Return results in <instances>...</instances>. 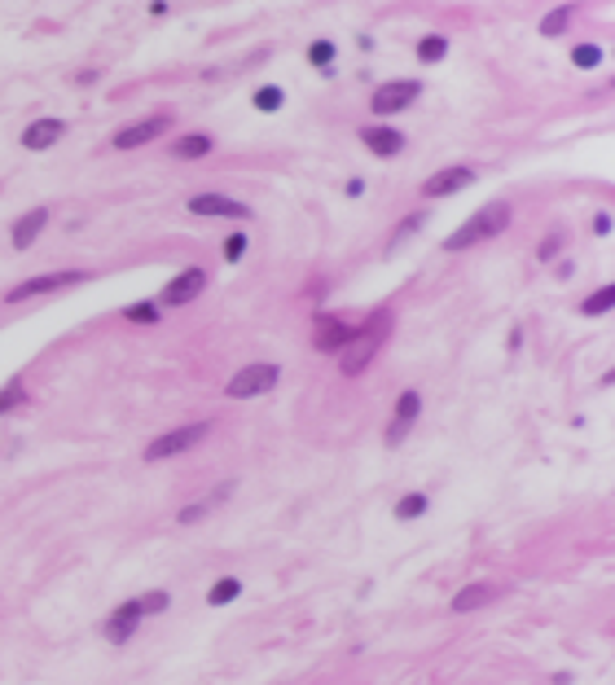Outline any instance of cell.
<instances>
[{
	"label": "cell",
	"instance_id": "6da1fadb",
	"mask_svg": "<svg viewBox=\"0 0 615 685\" xmlns=\"http://www.w3.org/2000/svg\"><path fill=\"white\" fill-rule=\"evenodd\" d=\"M391 308H378L373 317H365V325H356V338L338 352V369L347 373V378H356V373H365V364L378 356V347L387 343V334H391Z\"/></svg>",
	"mask_w": 615,
	"mask_h": 685
},
{
	"label": "cell",
	"instance_id": "7a4b0ae2",
	"mask_svg": "<svg viewBox=\"0 0 615 685\" xmlns=\"http://www.w3.org/2000/svg\"><path fill=\"white\" fill-rule=\"evenodd\" d=\"M510 202H488V206H479L457 233H449L444 238V250H470V246H479V242H488V238H496V233H505L510 229Z\"/></svg>",
	"mask_w": 615,
	"mask_h": 685
},
{
	"label": "cell",
	"instance_id": "3957f363",
	"mask_svg": "<svg viewBox=\"0 0 615 685\" xmlns=\"http://www.w3.org/2000/svg\"><path fill=\"white\" fill-rule=\"evenodd\" d=\"M277 382H282V364L255 361V364H242V369L224 382V396H229V400H255V396L273 391Z\"/></svg>",
	"mask_w": 615,
	"mask_h": 685
},
{
	"label": "cell",
	"instance_id": "277c9868",
	"mask_svg": "<svg viewBox=\"0 0 615 685\" xmlns=\"http://www.w3.org/2000/svg\"><path fill=\"white\" fill-rule=\"evenodd\" d=\"M211 435V422H189V426H176V431H163L159 440L145 443V461L154 466V461H167V457H180V452H189V448H198V443Z\"/></svg>",
	"mask_w": 615,
	"mask_h": 685
},
{
	"label": "cell",
	"instance_id": "5b68a950",
	"mask_svg": "<svg viewBox=\"0 0 615 685\" xmlns=\"http://www.w3.org/2000/svg\"><path fill=\"white\" fill-rule=\"evenodd\" d=\"M88 277H92L88 268H62V273L27 277V282H18L9 294H4V303H22V299H36V294H53V290H66V285H83Z\"/></svg>",
	"mask_w": 615,
	"mask_h": 685
},
{
	"label": "cell",
	"instance_id": "8992f818",
	"mask_svg": "<svg viewBox=\"0 0 615 685\" xmlns=\"http://www.w3.org/2000/svg\"><path fill=\"white\" fill-rule=\"evenodd\" d=\"M141 624H145L141 606H136V598H127V602H119L106 619H101V637L110 645H127L136 633H141Z\"/></svg>",
	"mask_w": 615,
	"mask_h": 685
},
{
	"label": "cell",
	"instance_id": "52a82bcc",
	"mask_svg": "<svg viewBox=\"0 0 615 685\" xmlns=\"http://www.w3.org/2000/svg\"><path fill=\"white\" fill-rule=\"evenodd\" d=\"M171 119H176V115H150V119H141V123H127V127H119V132L110 136V150H141V145L159 141L167 127H171Z\"/></svg>",
	"mask_w": 615,
	"mask_h": 685
},
{
	"label": "cell",
	"instance_id": "ba28073f",
	"mask_svg": "<svg viewBox=\"0 0 615 685\" xmlns=\"http://www.w3.org/2000/svg\"><path fill=\"white\" fill-rule=\"evenodd\" d=\"M422 97V80H387L373 92V115H400Z\"/></svg>",
	"mask_w": 615,
	"mask_h": 685
},
{
	"label": "cell",
	"instance_id": "9c48e42d",
	"mask_svg": "<svg viewBox=\"0 0 615 685\" xmlns=\"http://www.w3.org/2000/svg\"><path fill=\"white\" fill-rule=\"evenodd\" d=\"M206 282H211L206 268H185V273H176V277L163 285L159 303H163V308H185V303H194V299L203 294Z\"/></svg>",
	"mask_w": 615,
	"mask_h": 685
},
{
	"label": "cell",
	"instance_id": "30bf717a",
	"mask_svg": "<svg viewBox=\"0 0 615 685\" xmlns=\"http://www.w3.org/2000/svg\"><path fill=\"white\" fill-rule=\"evenodd\" d=\"M352 338H356V325L338 321V317H329V312H321V317L312 321V343H317V352L338 356V352H343Z\"/></svg>",
	"mask_w": 615,
	"mask_h": 685
},
{
	"label": "cell",
	"instance_id": "8fae6325",
	"mask_svg": "<svg viewBox=\"0 0 615 685\" xmlns=\"http://www.w3.org/2000/svg\"><path fill=\"white\" fill-rule=\"evenodd\" d=\"M479 176H475V167H466V162H457V167H444V171H435V176H426V185H422V194L426 198H449V194H461V189H470Z\"/></svg>",
	"mask_w": 615,
	"mask_h": 685
},
{
	"label": "cell",
	"instance_id": "7c38bea8",
	"mask_svg": "<svg viewBox=\"0 0 615 685\" xmlns=\"http://www.w3.org/2000/svg\"><path fill=\"white\" fill-rule=\"evenodd\" d=\"M361 145H365L369 154H378V159H396V154L409 145V136H405L400 127H387V123H369V127H361Z\"/></svg>",
	"mask_w": 615,
	"mask_h": 685
},
{
	"label": "cell",
	"instance_id": "4fadbf2b",
	"mask_svg": "<svg viewBox=\"0 0 615 685\" xmlns=\"http://www.w3.org/2000/svg\"><path fill=\"white\" fill-rule=\"evenodd\" d=\"M189 211H194V215H203V220H211V215L246 220V215H250V206H246V202L224 198V194H198V198H189Z\"/></svg>",
	"mask_w": 615,
	"mask_h": 685
},
{
	"label": "cell",
	"instance_id": "5bb4252c",
	"mask_svg": "<svg viewBox=\"0 0 615 685\" xmlns=\"http://www.w3.org/2000/svg\"><path fill=\"white\" fill-rule=\"evenodd\" d=\"M417 413H422V396H417V391H400V400H396V417H391V426H387V443H391V448L405 443L409 426L417 422Z\"/></svg>",
	"mask_w": 615,
	"mask_h": 685
},
{
	"label": "cell",
	"instance_id": "9a60e30c",
	"mask_svg": "<svg viewBox=\"0 0 615 685\" xmlns=\"http://www.w3.org/2000/svg\"><path fill=\"white\" fill-rule=\"evenodd\" d=\"M62 136H66V123L53 119V115H44V119L27 123V132H22V145L40 154V150H53V145H57Z\"/></svg>",
	"mask_w": 615,
	"mask_h": 685
},
{
	"label": "cell",
	"instance_id": "2e32d148",
	"mask_svg": "<svg viewBox=\"0 0 615 685\" xmlns=\"http://www.w3.org/2000/svg\"><path fill=\"white\" fill-rule=\"evenodd\" d=\"M492 598H496V589H492V584H484V580H470V584H461V589L449 598V610H452V615H470V610H484Z\"/></svg>",
	"mask_w": 615,
	"mask_h": 685
},
{
	"label": "cell",
	"instance_id": "e0dca14e",
	"mask_svg": "<svg viewBox=\"0 0 615 685\" xmlns=\"http://www.w3.org/2000/svg\"><path fill=\"white\" fill-rule=\"evenodd\" d=\"M44 224H48V211H44V206L27 211V215H18V220H13V229H9V242H13V250H27V246L44 233Z\"/></svg>",
	"mask_w": 615,
	"mask_h": 685
},
{
	"label": "cell",
	"instance_id": "ac0fdd59",
	"mask_svg": "<svg viewBox=\"0 0 615 685\" xmlns=\"http://www.w3.org/2000/svg\"><path fill=\"white\" fill-rule=\"evenodd\" d=\"M211 150H215V141H211L206 132H189V136L171 141V154H176V159H206Z\"/></svg>",
	"mask_w": 615,
	"mask_h": 685
},
{
	"label": "cell",
	"instance_id": "d6986e66",
	"mask_svg": "<svg viewBox=\"0 0 615 685\" xmlns=\"http://www.w3.org/2000/svg\"><path fill=\"white\" fill-rule=\"evenodd\" d=\"M242 598V580L238 575H220L211 589H206V606H229Z\"/></svg>",
	"mask_w": 615,
	"mask_h": 685
},
{
	"label": "cell",
	"instance_id": "ffe728a7",
	"mask_svg": "<svg viewBox=\"0 0 615 685\" xmlns=\"http://www.w3.org/2000/svg\"><path fill=\"white\" fill-rule=\"evenodd\" d=\"M250 106H255L259 115H277V110L286 106V92H282L277 83H259V88H255V97H250Z\"/></svg>",
	"mask_w": 615,
	"mask_h": 685
},
{
	"label": "cell",
	"instance_id": "44dd1931",
	"mask_svg": "<svg viewBox=\"0 0 615 685\" xmlns=\"http://www.w3.org/2000/svg\"><path fill=\"white\" fill-rule=\"evenodd\" d=\"M426 510H431V496H426V492H405V496L396 501V510H391V514H396L400 523H409V519H422Z\"/></svg>",
	"mask_w": 615,
	"mask_h": 685
},
{
	"label": "cell",
	"instance_id": "7402d4cb",
	"mask_svg": "<svg viewBox=\"0 0 615 685\" xmlns=\"http://www.w3.org/2000/svg\"><path fill=\"white\" fill-rule=\"evenodd\" d=\"M611 308H615V285H598V290L580 303L584 317H602V312H611Z\"/></svg>",
	"mask_w": 615,
	"mask_h": 685
},
{
	"label": "cell",
	"instance_id": "603a6c76",
	"mask_svg": "<svg viewBox=\"0 0 615 685\" xmlns=\"http://www.w3.org/2000/svg\"><path fill=\"white\" fill-rule=\"evenodd\" d=\"M444 57H449V40H444V36H422V40H417V62L435 66V62H444Z\"/></svg>",
	"mask_w": 615,
	"mask_h": 685
},
{
	"label": "cell",
	"instance_id": "cb8c5ba5",
	"mask_svg": "<svg viewBox=\"0 0 615 685\" xmlns=\"http://www.w3.org/2000/svg\"><path fill=\"white\" fill-rule=\"evenodd\" d=\"M334 53H338V44H334V40H312V44H308V66H317L321 75H329Z\"/></svg>",
	"mask_w": 615,
	"mask_h": 685
},
{
	"label": "cell",
	"instance_id": "d4e9b609",
	"mask_svg": "<svg viewBox=\"0 0 615 685\" xmlns=\"http://www.w3.org/2000/svg\"><path fill=\"white\" fill-rule=\"evenodd\" d=\"M211 510H215V505H211L206 496H198V501H189V505H180V510H176V523H180V527H194V523H203Z\"/></svg>",
	"mask_w": 615,
	"mask_h": 685
},
{
	"label": "cell",
	"instance_id": "484cf974",
	"mask_svg": "<svg viewBox=\"0 0 615 685\" xmlns=\"http://www.w3.org/2000/svg\"><path fill=\"white\" fill-rule=\"evenodd\" d=\"M136 606H141V615H145V619H150V615H167L171 593H167V589H150V593H141V598H136Z\"/></svg>",
	"mask_w": 615,
	"mask_h": 685
},
{
	"label": "cell",
	"instance_id": "4316f807",
	"mask_svg": "<svg viewBox=\"0 0 615 685\" xmlns=\"http://www.w3.org/2000/svg\"><path fill=\"white\" fill-rule=\"evenodd\" d=\"M567 22H572V4H558L554 13H545V18H540V36H563V31H567Z\"/></svg>",
	"mask_w": 615,
	"mask_h": 685
},
{
	"label": "cell",
	"instance_id": "83f0119b",
	"mask_svg": "<svg viewBox=\"0 0 615 685\" xmlns=\"http://www.w3.org/2000/svg\"><path fill=\"white\" fill-rule=\"evenodd\" d=\"M563 242H567V233H563V229L545 233V238H540V246H536V259H540V264H554V259H558V250H563Z\"/></svg>",
	"mask_w": 615,
	"mask_h": 685
},
{
	"label": "cell",
	"instance_id": "f1b7e54d",
	"mask_svg": "<svg viewBox=\"0 0 615 685\" xmlns=\"http://www.w3.org/2000/svg\"><path fill=\"white\" fill-rule=\"evenodd\" d=\"M123 317L136 321V325H159V303H127Z\"/></svg>",
	"mask_w": 615,
	"mask_h": 685
},
{
	"label": "cell",
	"instance_id": "f546056e",
	"mask_svg": "<svg viewBox=\"0 0 615 685\" xmlns=\"http://www.w3.org/2000/svg\"><path fill=\"white\" fill-rule=\"evenodd\" d=\"M426 220H431L426 211H413V215H405V224H400V229H396V238H391V250L405 242L409 233H422V229H426Z\"/></svg>",
	"mask_w": 615,
	"mask_h": 685
},
{
	"label": "cell",
	"instance_id": "4dcf8cb0",
	"mask_svg": "<svg viewBox=\"0 0 615 685\" xmlns=\"http://www.w3.org/2000/svg\"><path fill=\"white\" fill-rule=\"evenodd\" d=\"M18 404H27V387L22 382H4V391H0V417L13 413Z\"/></svg>",
	"mask_w": 615,
	"mask_h": 685
},
{
	"label": "cell",
	"instance_id": "1f68e13d",
	"mask_svg": "<svg viewBox=\"0 0 615 685\" xmlns=\"http://www.w3.org/2000/svg\"><path fill=\"white\" fill-rule=\"evenodd\" d=\"M572 62L580 66V71H593V66L602 62V48H598V44H575V48H572Z\"/></svg>",
	"mask_w": 615,
	"mask_h": 685
},
{
	"label": "cell",
	"instance_id": "d6a6232c",
	"mask_svg": "<svg viewBox=\"0 0 615 685\" xmlns=\"http://www.w3.org/2000/svg\"><path fill=\"white\" fill-rule=\"evenodd\" d=\"M246 246H250V242H246L242 229H238V233H229V238H224V259H229V264H238V259L246 255Z\"/></svg>",
	"mask_w": 615,
	"mask_h": 685
},
{
	"label": "cell",
	"instance_id": "836d02e7",
	"mask_svg": "<svg viewBox=\"0 0 615 685\" xmlns=\"http://www.w3.org/2000/svg\"><path fill=\"white\" fill-rule=\"evenodd\" d=\"M593 233H598V238L611 233V211H598V215H593Z\"/></svg>",
	"mask_w": 615,
	"mask_h": 685
},
{
	"label": "cell",
	"instance_id": "e575fe53",
	"mask_svg": "<svg viewBox=\"0 0 615 685\" xmlns=\"http://www.w3.org/2000/svg\"><path fill=\"white\" fill-rule=\"evenodd\" d=\"M347 194H352V198H361V194H365V180H361V176H356V180H347Z\"/></svg>",
	"mask_w": 615,
	"mask_h": 685
}]
</instances>
